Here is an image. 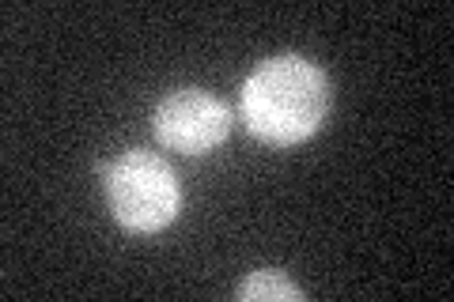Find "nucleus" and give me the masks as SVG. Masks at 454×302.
Wrapping results in <instances>:
<instances>
[{"mask_svg": "<svg viewBox=\"0 0 454 302\" xmlns=\"http://www.w3.org/2000/svg\"><path fill=\"white\" fill-rule=\"evenodd\" d=\"M110 215L133 235H155L178 220L182 190L175 170L155 151H121L106 166Z\"/></svg>", "mask_w": 454, "mask_h": 302, "instance_id": "nucleus-2", "label": "nucleus"}, {"mask_svg": "<svg viewBox=\"0 0 454 302\" xmlns=\"http://www.w3.org/2000/svg\"><path fill=\"white\" fill-rule=\"evenodd\" d=\"M239 302H303V287H295L280 268L247 272V280L235 287Z\"/></svg>", "mask_w": 454, "mask_h": 302, "instance_id": "nucleus-4", "label": "nucleus"}, {"mask_svg": "<svg viewBox=\"0 0 454 302\" xmlns=\"http://www.w3.org/2000/svg\"><path fill=\"white\" fill-rule=\"evenodd\" d=\"M152 133L167 151L178 155H205L220 148L231 133V110L223 98L201 88H178L152 113Z\"/></svg>", "mask_w": 454, "mask_h": 302, "instance_id": "nucleus-3", "label": "nucleus"}, {"mask_svg": "<svg viewBox=\"0 0 454 302\" xmlns=\"http://www.w3.org/2000/svg\"><path fill=\"white\" fill-rule=\"evenodd\" d=\"M330 110V80L325 72L295 53L269 57L247 76L239 95V113L269 148H292L315 136Z\"/></svg>", "mask_w": 454, "mask_h": 302, "instance_id": "nucleus-1", "label": "nucleus"}]
</instances>
